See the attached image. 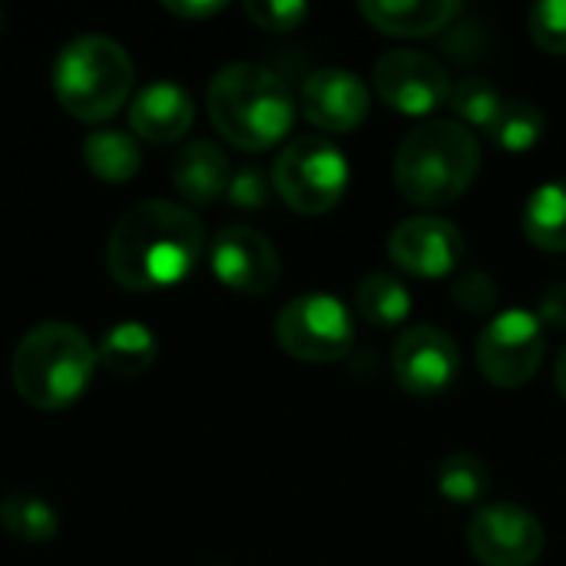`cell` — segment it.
Segmentation results:
<instances>
[{
	"mask_svg": "<svg viewBox=\"0 0 566 566\" xmlns=\"http://www.w3.org/2000/svg\"><path fill=\"white\" fill-rule=\"evenodd\" d=\"M358 13L388 36H434L448 30L464 3L458 0H361Z\"/></svg>",
	"mask_w": 566,
	"mask_h": 566,
	"instance_id": "obj_16",
	"label": "cell"
},
{
	"mask_svg": "<svg viewBox=\"0 0 566 566\" xmlns=\"http://www.w3.org/2000/svg\"><path fill=\"white\" fill-rule=\"evenodd\" d=\"M302 116L322 133H352L371 113V93L365 80L352 70L328 66L315 70L302 83Z\"/></svg>",
	"mask_w": 566,
	"mask_h": 566,
	"instance_id": "obj_14",
	"label": "cell"
},
{
	"mask_svg": "<svg viewBox=\"0 0 566 566\" xmlns=\"http://www.w3.org/2000/svg\"><path fill=\"white\" fill-rule=\"evenodd\" d=\"M83 159L90 166V172L109 186H123L129 179H136V172L143 169V149L136 143L133 133L126 129H93L83 139Z\"/></svg>",
	"mask_w": 566,
	"mask_h": 566,
	"instance_id": "obj_18",
	"label": "cell"
},
{
	"mask_svg": "<svg viewBox=\"0 0 566 566\" xmlns=\"http://www.w3.org/2000/svg\"><path fill=\"white\" fill-rule=\"evenodd\" d=\"M504 96L501 90L488 80V76H464L461 83L451 86V96H448V106L451 113L458 116V123H464L471 133L481 129L488 133L494 126V119L501 116L504 109Z\"/></svg>",
	"mask_w": 566,
	"mask_h": 566,
	"instance_id": "obj_25",
	"label": "cell"
},
{
	"mask_svg": "<svg viewBox=\"0 0 566 566\" xmlns=\"http://www.w3.org/2000/svg\"><path fill=\"white\" fill-rule=\"evenodd\" d=\"M272 179H265L255 166H245L239 172H232V182H229V202L239 206V209H262L272 196Z\"/></svg>",
	"mask_w": 566,
	"mask_h": 566,
	"instance_id": "obj_29",
	"label": "cell"
},
{
	"mask_svg": "<svg viewBox=\"0 0 566 566\" xmlns=\"http://www.w3.org/2000/svg\"><path fill=\"white\" fill-rule=\"evenodd\" d=\"M96 345L70 322H40L13 352V388L40 411H63L83 398L96 375Z\"/></svg>",
	"mask_w": 566,
	"mask_h": 566,
	"instance_id": "obj_4",
	"label": "cell"
},
{
	"mask_svg": "<svg viewBox=\"0 0 566 566\" xmlns=\"http://www.w3.org/2000/svg\"><path fill=\"white\" fill-rule=\"evenodd\" d=\"M275 342L285 355L328 365L355 348V318L348 305L328 292H305L282 305L275 318Z\"/></svg>",
	"mask_w": 566,
	"mask_h": 566,
	"instance_id": "obj_7",
	"label": "cell"
},
{
	"mask_svg": "<svg viewBox=\"0 0 566 566\" xmlns=\"http://www.w3.org/2000/svg\"><path fill=\"white\" fill-rule=\"evenodd\" d=\"M527 27L534 43L551 53L566 56V0H541L527 13Z\"/></svg>",
	"mask_w": 566,
	"mask_h": 566,
	"instance_id": "obj_26",
	"label": "cell"
},
{
	"mask_svg": "<svg viewBox=\"0 0 566 566\" xmlns=\"http://www.w3.org/2000/svg\"><path fill=\"white\" fill-rule=\"evenodd\" d=\"M163 7L182 20H209L216 13H222L229 3L226 0H163Z\"/></svg>",
	"mask_w": 566,
	"mask_h": 566,
	"instance_id": "obj_31",
	"label": "cell"
},
{
	"mask_svg": "<svg viewBox=\"0 0 566 566\" xmlns=\"http://www.w3.org/2000/svg\"><path fill=\"white\" fill-rule=\"evenodd\" d=\"M0 23H3V13H0Z\"/></svg>",
	"mask_w": 566,
	"mask_h": 566,
	"instance_id": "obj_33",
	"label": "cell"
},
{
	"mask_svg": "<svg viewBox=\"0 0 566 566\" xmlns=\"http://www.w3.org/2000/svg\"><path fill=\"white\" fill-rule=\"evenodd\" d=\"M209 119L226 143L265 153L292 133L295 96L279 73L259 63L222 66L206 90Z\"/></svg>",
	"mask_w": 566,
	"mask_h": 566,
	"instance_id": "obj_2",
	"label": "cell"
},
{
	"mask_svg": "<svg viewBox=\"0 0 566 566\" xmlns=\"http://www.w3.org/2000/svg\"><path fill=\"white\" fill-rule=\"evenodd\" d=\"M192 119H196L192 96L172 80H156V83L143 86L129 103L133 136L156 143V146L179 143L192 129Z\"/></svg>",
	"mask_w": 566,
	"mask_h": 566,
	"instance_id": "obj_15",
	"label": "cell"
},
{
	"mask_svg": "<svg viewBox=\"0 0 566 566\" xmlns=\"http://www.w3.org/2000/svg\"><path fill=\"white\" fill-rule=\"evenodd\" d=\"M544 129H547V116L537 103L531 99H507L501 116L494 119V126L488 129L491 143L501 149V153H527L534 149L541 139H544Z\"/></svg>",
	"mask_w": 566,
	"mask_h": 566,
	"instance_id": "obj_24",
	"label": "cell"
},
{
	"mask_svg": "<svg viewBox=\"0 0 566 566\" xmlns=\"http://www.w3.org/2000/svg\"><path fill=\"white\" fill-rule=\"evenodd\" d=\"M521 229L541 252H566V179L537 186L524 206Z\"/></svg>",
	"mask_w": 566,
	"mask_h": 566,
	"instance_id": "obj_19",
	"label": "cell"
},
{
	"mask_svg": "<svg viewBox=\"0 0 566 566\" xmlns=\"http://www.w3.org/2000/svg\"><path fill=\"white\" fill-rule=\"evenodd\" d=\"M355 308L358 315L375 325V328H398L408 322L415 302L411 292L401 279H395L391 272H368L358 289H355Z\"/></svg>",
	"mask_w": 566,
	"mask_h": 566,
	"instance_id": "obj_21",
	"label": "cell"
},
{
	"mask_svg": "<svg viewBox=\"0 0 566 566\" xmlns=\"http://www.w3.org/2000/svg\"><path fill=\"white\" fill-rule=\"evenodd\" d=\"M209 265L216 279L249 298H262L279 285L282 259L275 245L252 226H226L209 242Z\"/></svg>",
	"mask_w": 566,
	"mask_h": 566,
	"instance_id": "obj_12",
	"label": "cell"
},
{
	"mask_svg": "<svg viewBox=\"0 0 566 566\" xmlns=\"http://www.w3.org/2000/svg\"><path fill=\"white\" fill-rule=\"evenodd\" d=\"M388 255L415 279H444L464 259V235L441 216H411L388 235Z\"/></svg>",
	"mask_w": 566,
	"mask_h": 566,
	"instance_id": "obj_13",
	"label": "cell"
},
{
	"mask_svg": "<svg viewBox=\"0 0 566 566\" xmlns=\"http://www.w3.org/2000/svg\"><path fill=\"white\" fill-rule=\"evenodd\" d=\"M169 176H172L176 192L189 206H209V202H216V199H222L229 192L232 166H229V156L216 143L192 139L176 153V159L169 166Z\"/></svg>",
	"mask_w": 566,
	"mask_h": 566,
	"instance_id": "obj_17",
	"label": "cell"
},
{
	"mask_svg": "<svg viewBox=\"0 0 566 566\" xmlns=\"http://www.w3.org/2000/svg\"><path fill=\"white\" fill-rule=\"evenodd\" d=\"M245 17L269 33H289L305 23L308 7L298 0H245Z\"/></svg>",
	"mask_w": 566,
	"mask_h": 566,
	"instance_id": "obj_28",
	"label": "cell"
},
{
	"mask_svg": "<svg viewBox=\"0 0 566 566\" xmlns=\"http://www.w3.org/2000/svg\"><path fill=\"white\" fill-rule=\"evenodd\" d=\"M434 488L454 507L481 504L491 488V468L474 451H451L434 471Z\"/></svg>",
	"mask_w": 566,
	"mask_h": 566,
	"instance_id": "obj_22",
	"label": "cell"
},
{
	"mask_svg": "<svg viewBox=\"0 0 566 566\" xmlns=\"http://www.w3.org/2000/svg\"><path fill=\"white\" fill-rule=\"evenodd\" d=\"M375 93L401 116H431L451 96L448 66L428 50H388L371 70Z\"/></svg>",
	"mask_w": 566,
	"mask_h": 566,
	"instance_id": "obj_10",
	"label": "cell"
},
{
	"mask_svg": "<svg viewBox=\"0 0 566 566\" xmlns=\"http://www.w3.org/2000/svg\"><path fill=\"white\" fill-rule=\"evenodd\" d=\"M454 305L464 308L468 315H491L497 308V282L481 272V269H464L458 279H454Z\"/></svg>",
	"mask_w": 566,
	"mask_h": 566,
	"instance_id": "obj_27",
	"label": "cell"
},
{
	"mask_svg": "<svg viewBox=\"0 0 566 566\" xmlns=\"http://www.w3.org/2000/svg\"><path fill=\"white\" fill-rule=\"evenodd\" d=\"M547 335L534 312L507 308L491 315L478 335V368L494 388H524L544 365Z\"/></svg>",
	"mask_w": 566,
	"mask_h": 566,
	"instance_id": "obj_8",
	"label": "cell"
},
{
	"mask_svg": "<svg viewBox=\"0 0 566 566\" xmlns=\"http://www.w3.org/2000/svg\"><path fill=\"white\" fill-rule=\"evenodd\" d=\"M96 358L109 375H143L159 358V338L143 322H116L103 332Z\"/></svg>",
	"mask_w": 566,
	"mask_h": 566,
	"instance_id": "obj_20",
	"label": "cell"
},
{
	"mask_svg": "<svg viewBox=\"0 0 566 566\" xmlns=\"http://www.w3.org/2000/svg\"><path fill=\"white\" fill-rule=\"evenodd\" d=\"M541 325L547 328H566V282L551 285L541 298H537V312Z\"/></svg>",
	"mask_w": 566,
	"mask_h": 566,
	"instance_id": "obj_30",
	"label": "cell"
},
{
	"mask_svg": "<svg viewBox=\"0 0 566 566\" xmlns=\"http://www.w3.org/2000/svg\"><path fill=\"white\" fill-rule=\"evenodd\" d=\"M554 381H557V391H560V398L566 401V348L560 352V358H557V368H554Z\"/></svg>",
	"mask_w": 566,
	"mask_h": 566,
	"instance_id": "obj_32",
	"label": "cell"
},
{
	"mask_svg": "<svg viewBox=\"0 0 566 566\" xmlns=\"http://www.w3.org/2000/svg\"><path fill=\"white\" fill-rule=\"evenodd\" d=\"M206 252L202 222L176 202L146 199L119 216L106 239V269L129 292L172 289Z\"/></svg>",
	"mask_w": 566,
	"mask_h": 566,
	"instance_id": "obj_1",
	"label": "cell"
},
{
	"mask_svg": "<svg viewBox=\"0 0 566 566\" xmlns=\"http://www.w3.org/2000/svg\"><path fill=\"white\" fill-rule=\"evenodd\" d=\"M129 53L103 33L70 40L53 60V96L80 123H103L126 106L133 93Z\"/></svg>",
	"mask_w": 566,
	"mask_h": 566,
	"instance_id": "obj_5",
	"label": "cell"
},
{
	"mask_svg": "<svg viewBox=\"0 0 566 566\" xmlns=\"http://www.w3.org/2000/svg\"><path fill=\"white\" fill-rule=\"evenodd\" d=\"M0 527L23 544H46L56 537L60 517L36 494H7L0 501Z\"/></svg>",
	"mask_w": 566,
	"mask_h": 566,
	"instance_id": "obj_23",
	"label": "cell"
},
{
	"mask_svg": "<svg viewBox=\"0 0 566 566\" xmlns=\"http://www.w3.org/2000/svg\"><path fill=\"white\" fill-rule=\"evenodd\" d=\"M464 358L458 342L438 325H411L391 352V371L405 395L418 401L444 398L461 378Z\"/></svg>",
	"mask_w": 566,
	"mask_h": 566,
	"instance_id": "obj_9",
	"label": "cell"
},
{
	"mask_svg": "<svg viewBox=\"0 0 566 566\" xmlns=\"http://www.w3.org/2000/svg\"><path fill=\"white\" fill-rule=\"evenodd\" d=\"M544 544V524L524 504H481L468 524V547L481 566H534Z\"/></svg>",
	"mask_w": 566,
	"mask_h": 566,
	"instance_id": "obj_11",
	"label": "cell"
},
{
	"mask_svg": "<svg viewBox=\"0 0 566 566\" xmlns=\"http://www.w3.org/2000/svg\"><path fill=\"white\" fill-rule=\"evenodd\" d=\"M348 159L328 136H295L272 166L275 196L298 216L332 212L348 189Z\"/></svg>",
	"mask_w": 566,
	"mask_h": 566,
	"instance_id": "obj_6",
	"label": "cell"
},
{
	"mask_svg": "<svg viewBox=\"0 0 566 566\" xmlns=\"http://www.w3.org/2000/svg\"><path fill=\"white\" fill-rule=\"evenodd\" d=\"M478 169L481 143L458 119L418 123L395 153V186L421 209L458 202L478 179Z\"/></svg>",
	"mask_w": 566,
	"mask_h": 566,
	"instance_id": "obj_3",
	"label": "cell"
}]
</instances>
